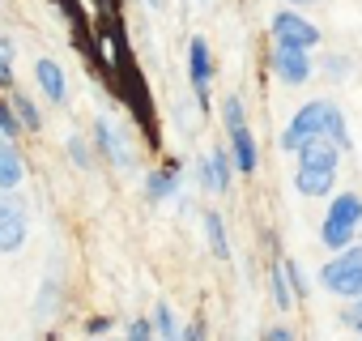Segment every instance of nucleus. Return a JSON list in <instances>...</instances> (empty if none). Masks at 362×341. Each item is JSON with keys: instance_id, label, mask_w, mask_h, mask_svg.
Here are the masks:
<instances>
[{"instance_id": "obj_13", "label": "nucleus", "mask_w": 362, "mask_h": 341, "mask_svg": "<svg viewBox=\"0 0 362 341\" xmlns=\"http://www.w3.org/2000/svg\"><path fill=\"white\" fill-rule=\"evenodd\" d=\"M294 154H298V162H311V166H337L341 162V149L328 137H307Z\"/></svg>"}, {"instance_id": "obj_35", "label": "nucleus", "mask_w": 362, "mask_h": 341, "mask_svg": "<svg viewBox=\"0 0 362 341\" xmlns=\"http://www.w3.org/2000/svg\"><path fill=\"white\" fill-rule=\"evenodd\" d=\"M145 5H162V0H145Z\"/></svg>"}, {"instance_id": "obj_33", "label": "nucleus", "mask_w": 362, "mask_h": 341, "mask_svg": "<svg viewBox=\"0 0 362 341\" xmlns=\"http://www.w3.org/2000/svg\"><path fill=\"white\" fill-rule=\"evenodd\" d=\"M290 337H294V333L281 328V324H269V328H264V341H290Z\"/></svg>"}, {"instance_id": "obj_4", "label": "nucleus", "mask_w": 362, "mask_h": 341, "mask_svg": "<svg viewBox=\"0 0 362 341\" xmlns=\"http://www.w3.org/2000/svg\"><path fill=\"white\" fill-rule=\"evenodd\" d=\"M188 81H192V90H197V103H201V111H209L214 56H209V43H205V39H192V43H188Z\"/></svg>"}, {"instance_id": "obj_12", "label": "nucleus", "mask_w": 362, "mask_h": 341, "mask_svg": "<svg viewBox=\"0 0 362 341\" xmlns=\"http://www.w3.org/2000/svg\"><path fill=\"white\" fill-rule=\"evenodd\" d=\"M230 158H235V166H239V175H252V170H256L260 154H256V137L247 132V124L230 132Z\"/></svg>"}, {"instance_id": "obj_6", "label": "nucleus", "mask_w": 362, "mask_h": 341, "mask_svg": "<svg viewBox=\"0 0 362 341\" xmlns=\"http://www.w3.org/2000/svg\"><path fill=\"white\" fill-rule=\"evenodd\" d=\"M22 180H26V162H22V154H18L13 137H5V132H0V188H5V192H13Z\"/></svg>"}, {"instance_id": "obj_11", "label": "nucleus", "mask_w": 362, "mask_h": 341, "mask_svg": "<svg viewBox=\"0 0 362 341\" xmlns=\"http://www.w3.org/2000/svg\"><path fill=\"white\" fill-rule=\"evenodd\" d=\"M35 81H39V90L52 98V103H64V94H69V86H64V69L56 64V60H35Z\"/></svg>"}, {"instance_id": "obj_8", "label": "nucleus", "mask_w": 362, "mask_h": 341, "mask_svg": "<svg viewBox=\"0 0 362 341\" xmlns=\"http://www.w3.org/2000/svg\"><path fill=\"white\" fill-rule=\"evenodd\" d=\"M128 137L119 132V128H111L107 120H98L94 124V145H98V154H107L115 166H132V154H128V145H124Z\"/></svg>"}, {"instance_id": "obj_29", "label": "nucleus", "mask_w": 362, "mask_h": 341, "mask_svg": "<svg viewBox=\"0 0 362 341\" xmlns=\"http://www.w3.org/2000/svg\"><path fill=\"white\" fill-rule=\"evenodd\" d=\"M341 320H345L349 328H358V324H362V294H354V303L341 311Z\"/></svg>"}, {"instance_id": "obj_3", "label": "nucleus", "mask_w": 362, "mask_h": 341, "mask_svg": "<svg viewBox=\"0 0 362 341\" xmlns=\"http://www.w3.org/2000/svg\"><path fill=\"white\" fill-rule=\"evenodd\" d=\"M269 64H273V73H277L281 86H303V81L315 73V64H311V56H307L303 47H281V43H273Z\"/></svg>"}, {"instance_id": "obj_31", "label": "nucleus", "mask_w": 362, "mask_h": 341, "mask_svg": "<svg viewBox=\"0 0 362 341\" xmlns=\"http://www.w3.org/2000/svg\"><path fill=\"white\" fill-rule=\"evenodd\" d=\"M124 333H128V337H132V341H141V337H153V324H149V320H141V316H136V320H132V324H128V328H124Z\"/></svg>"}, {"instance_id": "obj_21", "label": "nucleus", "mask_w": 362, "mask_h": 341, "mask_svg": "<svg viewBox=\"0 0 362 341\" xmlns=\"http://www.w3.org/2000/svg\"><path fill=\"white\" fill-rule=\"evenodd\" d=\"M13 111H18L22 128H30V132H39V128H43V115H39V107H35L26 94H13Z\"/></svg>"}, {"instance_id": "obj_2", "label": "nucleus", "mask_w": 362, "mask_h": 341, "mask_svg": "<svg viewBox=\"0 0 362 341\" xmlns=\"http://www.w3.org/2000/svg\"><path fill=\"white\" fill-rule=\"evenodd\" d=\"M273 39H277L281 47H303V52H311V47L320 43V30H315L298 9H277V13H273Z\"/></svg>"}, {"instance_id": "obj_23", "label": "nucleus", "mask_w": 362, "mask_h": 341, "mask_svg": "<svg viewBox=\"0 0 362 341\" xmlns=\"http://www.w3.org/2000/svg\"><path fill=\"white\" fill-rule=\"evenodd\" d=\"M13 86V39L0 35V90Z\"/></svg>"}, {"instance_id": "obj_22", "label": "nucleus", "mask_w": 362, "mask_h": 341, "mask_svg": "<svg viewBox=\"0 0 362 341\" xmlns=\"http://www.w3.org/2000/svg\"><path fill=\"white\" fill-rule=\"evenodd\" d=\"M153 337H179L170 303H158V307H153Z\"/></svg>"}, {"instance_id": "obj_9", "label": "nucleus", "mask_w": 362, "mask_h": 341, "mask_svg": "<svg viewBox=\"0 0 362 341\" xmlns=\"http://www.w3.org/2000/svg\"><path fill=\"white\" fill-rule=\"evenodd\" d=\"M175 192H179V162L170 158L166 166H158V170L145 175V201H166Z\"/></svg>"}, {"instance_id": "obj_17", "label": "nucleus", "mask_w": 362, "mask_h": 341, "mask_svg": "<svg viewBox=\"0 0 362 341\" xmlns=\"http://www.w3.org/2000/svg\"><path fill=\"white\" fill-rule=\"evenodd\" d=\"M205 235H209V252L218 260L230 256V239H226V226H222V214L218 209H205Z\"/></svg>"}, {"instance_id": "obj_28", "label": "nucleus", "mask_w": 362, "mask_h": 341, "mask_svg": "<svg viewBox=\"0 0 362 341\" xmlns=\"http://www.w3.org/2000/svg\"><path fill=\"white\" fill-rule=\"evenodd\" d=\"M9 214H26V205H22L13 192H5V188H0V218H9Z\"/></svg>"}, {"instance_id": "obj_1", "label": "nucleus", "mask_w": 362, "mask_h": 341, "mask_svg": "<svg viewBox=\"0 0 362 341\" xmlns=\"http://www.w3.org/2000/svg\"><path fill=\"white\" fill-rule=\"evenodd\" d=\"M307 137H328L337 149H349V128H345V115H341V107H337V103H328V98L303 103V107L294 111L290 128L281 132V149H286V154H294V149H298Z\"/></svg>"}, {"instance_id": "obj_14", "label": "nucleus", "mask_w": 362, "mask_h": 341, "mask_svg": "<svg viewBox=\"0 0 362 341\" xmlns=\"http://www.w3.org/2000/svg\"><path fill=\"white\" fill-rule=\"evenodd\" d=\"M26 214H9V218H0V252L5 256H13V252H22V243H26Z\"/></svg>"}, {"instance_id": "obj_18", "label": "nucleus", "mask_w": 362, "mask_h": 341, "mask_svg": "<svg viewBox=\"0 0 362 341\" xmlns=\"http://www.w3.org/2000/svg\"><path fill=\"white\" fill-rule=\"evenodd\" d=\"M60 303H64V294H60V277H47L43 282V290H39V299H35V316H56L60 311Z\"/></svg>"}, {"instance_id": "obj_7", "label": "nucleus", "mask_w": 362, "mask_h": 341, "mask_svg": "<svg viewBox=\"0 0 362 341\" xmlns=\"http://www.w3.org/2000/svg\"><path fill=\"white\" fill-rule=\"evenodd\" d=\"M205 162H209V175L201 180V188H209V192H230V180H235V158L226 154V149H209L205 154Z\"/></svg>"}, {"instance_id": "obj_25", "label": "nucleus", "mask_w": 362, "mask_h": 341, "mask_svg": "<svg viewBox=\"0 0 362 341\" xmlns=\"http://www.w3.org/2000/svg\"><path fill=\"white\" fill-rule=\"evenodd\" d=\"M0 132H5V137H13V141H18V132H22V120H18V111H13V103H5V98H0Z\"/></svg>"}, {"instance_id": "obj_26", "label": "nucleus", "mask_w": 362, "mask_h": 341, "mask_svg": "<svg viewBox=\"0 0 362 341\" xmlns=\"http://www.w3.org/2000/svg\"><path fill=\"white\" fill-rule=\"evenodd\" d=\"M281 269H286V277H290V290H294V299H307V277H303V269H298L294 260H281Z\"/></svg>"}, {"instance_id": "obj_19", "label": "nucleus", "mask_w": 362, "mask_h": 341, "mask_svg": "<svg viewBox=\"0 0 362 341\" xmlns=\"http://www.w3.org/2000/svg\"><path fill=\"white\" fill-rule=\"evenodd\" d=\"M269 290H273L277 307H281V311H290V303H294V290H290V277H286V269H281V265H273V269H269Z\"/></svg>"}, {"instance_id": "obj_10", "label": "nucleus", "mask_w": 362, "mask_h": 341, "mask_svg": "<svg viewBox=\"0 0 362 341\" xmlns=\"http://www.w3.org/2000/svg\"><path fill=\"white\" fill-rule=\"evenodd\" d=\"M320 282H324V290H332V294H341V299H354V294H362V265H349V269H324Z\"/></svg>"}, {"instance_id": "obj_32", "label": "nucleus", "mask_w": 362, "mask_h": 341, "mask_svg": "<svg viewBox=\"0 0 362 341\" xmlns=\"http://www.w3.org/2000/svg\"><path fill=\"white\" fill-rule=\"evenodd\" d=\"M86 333H90V337L111 333V316H90V320H86Z\"/></svg>"}, {"instance_id": "obj_27", "label": "nucleus", "mask_w": 362, "mask_h": 341, "mask_svg": "<svg viewBox=\"0 0 362 341\" xmlns=\"http://www.w3.org/2000/svg\"><path fill=\"white\" fill-rule=\"evenodd\" d=\"M69 154H73V162H77L81 170H90V166H94V158H90V149H86V141H81V137H69Z\"/></svg>"}, {"instance_id": "obj_37", "label": "nucleus", "mask_w": 362, "mask_h": 341, "mask_svg": "<svg viewBox=\"0 0 362 341\" xmlns=\"http://www.w3.org/2000/svg\"><path fill=\"white\" fill-rule=\"evenodd\" d=\"M358 239H362V235H358Z\"/></svg>"}, {"instance_id": "obj_34", "label": "nucleus", "mask_w": 362, "mask_h": 341, "mask_svg": "<svg viewBox=\"0 0 362 341\" xmlns=\"http://www.w3.org/2000/svg\"><path fill=\"white\" fill-rule=\"evenodd\" d=\"M290 9H311V5H320V0H286Z\"/></svg>"}, {"instance_id": "obj_5", "label": "nucleus", "mask_w": 362, "mask_h": 341, "mask_svg": "<svg viewBox=\"0 0 362 341\" xmlns=\"http://www.w3.org/2000/svg\"><path fill=\"white\" fill-rule=\"evenodd\" d=\"M337 184V166H311V162H298V175H294V188L303 197H328Z\"/></svg>"}, {"instance_id": "obj_20", "label": "nucleus", "mask_w": 362, "mask_h": 341, "mask_svg": "<svg viewBox=\"0 0 362 341\" xmlns=\"http://www.w3.org/2000/svg\"><path fill=\"white\" fill-rule=\"evenodd\" d=\"M222 124H226V132H235V128H243V124H247V107H243V98H239V94L222 98Z\"/></svg>"}, {"instance_id": "obj_15", "label": "nucleus", "mask_w": 362, "mask_h": 341, "mask_svg": "<svg viewBox=\"0 0 362 341\" xmlns=\"http://www.w3.org/2000/svg\"><path fill=\"white\" fill-rule=\"evenodd\" d=\"M354 239H358V226L337 222V218H324V226H320V243H324L328 252H341V248H349Z\"/></svg>"}, {"instance_id": "obj_24", "label": "nucleus", "mask_w": 362, "mask_h": 341, "mask_svg": "<svg viewBox=\"0 0 362 341\" xmlns=\"http://www.w3.org/2000/svg\"><path fill=\"white\" fill-rule=\"evenodd\" d=\"M320 69H324V77H328V81H337V86H341V81L349 77V56H324V64H320Z\"/></svg>"}, {"instance_id": "obj_16", "label": "nucleus", "mask_w": 362, "mask_h": 341, "mask_svg": "<svg viewBox=\"0 0 362 341\" xmlns=\"http://www.w3.org/2000/svg\"><path fill=\"white\" fill-rule=\"evenodd\" d=\"M328 218L358 226V222H362V197H358V192H341V197H332V205H328Z\"/></svg>"}, {"instance_id": "obj_30", "label": "nucleus", "mask_w": 362, "mask_h": 341, "mask_svg": "<svg viewBox=\"0 0 362 341\" xmlns=\"http://www.w3.org/2000/svg\"><path fill=\"white\" fill-rule=\"evenodd\" d=\"M179 337H184V341H201V337H209V324H205V316L201 320H192L184 333H179Z\"/></svg>"}, {"instance_id": "obj_36", "label": "nucleus", "mask_w": 362, "mask_h": 341, "mask_svg": "<svg viewBox=\"0 0 362 341\" xmlns=\"http://www.w3.org/2000/svg\"><path fill=\"white\" fill-rule=\"evenodd\" d=\"M358 333H362V324H358Z\"/></svg>"}]
</instances>
